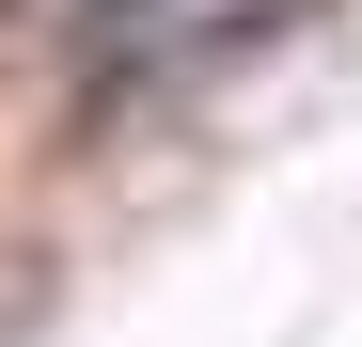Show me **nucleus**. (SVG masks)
Returning a JSON list of instances; mask_svg holds the SVG:
<instances>
[{
  "label": "nucleus",
  "mask_w": 362,
  "mask_h": 347,
  "mask_svg": "<svg viewBox=\"0 0 362 347\" xmlns=\"http://www.w3.org/2000/svg\"><path fill=\"white\" fill-rule=\"evenodd\" d=\"M79 16H95V32H127V16H142V0H79Z\"/></svg>",
  "instance_id": "nucleus-1"
}]
</instances>
